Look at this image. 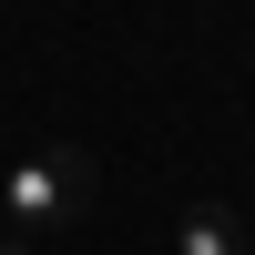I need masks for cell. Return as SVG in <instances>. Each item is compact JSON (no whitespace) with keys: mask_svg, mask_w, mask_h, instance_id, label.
<instances>
[{"mask_svg":"<svg viewBox=\"0 0 255 255\" xmlns=\"http://www.w3.org/2000/svg\"><path fill=\"white\" fill-rule=\"evenodd\" d=\"M0 255H41V245H20V235H0Z\"/></svg>","mask_w":255,"mask_h":255,"instance_id":"cell-3","label":"cell"},{"mask_svg":"<svg viewBox=\"0 0 255 255\" xmlns=\"http://www.w3.org/2000/svg\"><path fill=\"white\" fill-rule=\"evenodd\" d=\"M92 153L82 143H41V153H10V174H0V235H20V245H41V235H61V225L92 204Z\"/></svg>","mask_w":255,"mask_h":255,"instance_id":"cell-1","label":"cell"},{"mask_svg":"<svg viewBox=\"0 0 255 255\" xmlns=\"http://www.w3.org/2000/svg\"><path fill=\"white\" fill-rule=\"evenodd\" d=\"M174 255H245V225L225 215V204H194V215L174 225Z\"/></svg>","mask_w":255,"mask_h":255,"instance_id":"cell-2","label":"cell"}]
</instances>
